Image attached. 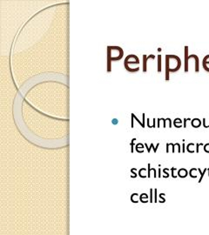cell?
I'll use <instances>...</instances> for the list:
<instances>
[{"mask_svg":"<svg viewBox=\"0 0 209 235\" xmlns=\"http://www.w3.org/2000/svg\"><path fill=\"white\" fill-rule=\"evenodd\" d=\"M181 68V59L178 56L166 54V79L168 81L170 79V73L176 72Z\"/></svg>","mask_w":209,"mask_h":235,"instance_id":"1","label":"cell"},{"mask_svg":"<svg viewBox=\"0 0 209 235\" xmlns=\"http://www.w3.org/2000/svg\"><path fill=\"white\" fill-rule=\"evenodd\" d=\"M124 56V51L119 46H107V71H111V62L119 61Z\"/></svg>","mask_w":209,"mask_h":235,"instance_id":"2","label":"cell"},{"mask_svg":"<svg viewBox=\"0 0 209 235\" xmlns=\"http://www.w3.org/2000/svg\"><path fill=\"white\" fill-rule=\"evenodd\" d=\"M132 65H139V58L134 54H130L125 58V61H124V65L126 71H129L131 68Z\"/></svg>","mask_w":209,"mask_h":235,"instance_id":"3","label":"cell"},{"mask_svg":"<svg viewBox=\"0 0 209 235\" xmlns=\"http://www.w3.org/2000/svg\"><path fill=\"white\" fill-rule=\"evenodd\" d=\"M155 56L153 54H149L148 56L143 55V72L147 71V61L149 59H154Z\"/></svg>","mask_w":209,"mask_h":235,"instance_id":"4","label":"cell"},{"mask_svg":"<svg viewBox=\"0 0 209 235\" xmlns=\"http://www.w3.org/2000/svg\"><path fill=\"white\" fill-rule=\"evenodd\" d=\"M131 116H132V123H131V127L132 128H133L134 127V120H136V121L138 122L139 124L140 125V126L142 127V128H145V122H143V121H140L139 119L137 118V117L135 116V114L134 113H132L131 114Z\"/></svg>","mask_w":209,"mask_h":235,"instance_id":"5","label":"cell"},{"mask_svg":"<svg viewBox=\"0 0 209 235\" xmlns=\"http://www.w3.org/2000/svg\"><path fill=\"white\" fill-rule=\"evenodd\" d=\"M191 58H194V61H195V72H199V58L196 54H191L190 56H188V60L191 59Z\"/></svg>","mask_w":209,"mask_h":235,"instance_id":"6","label":"cell"},{"mask_svg":"<svg viewBox=\"0 0 209 235\" xmlns=\"http://www.w3.org/2000/svg\"><path fill=\"white\" fill-rule=\"evenodd\" d=\"M188 46H185V72L188 71Z\"/></svg>","mask_w":209,"mask_h":235,"instance_id":"7","label":"cell"},{"mask_svg":"<svg viewBox=\"0 0 209 235\" xmlns=\"http://www.w3.org/2000/svg\"><path fill=\"white\" fill-rule=\"evenodd\" d=\"M178 177L181 178V179H185V178L187 177V175L189 174V172L185 168H181V169L178 170Z\"/></svg>","mask_w":209,"mask_h":235,"instance_id":"8","label":"cell"},{"mask_svg":"<svg viewBox=\"0 0 209 235\" xmlns=\"http://www.w3.org/2000/svg\"><path fill=\"white\" fill-rule=\"evenodd\" d=\"M191 125L194 128H199L201 125V120L198 118H195V119L191 120Z\"/></svg>","mask_w":209,"mask_h":235,"instance_id":"9","label":"cell"},{"mask_svg":"<svg viewBox=\"0 0 209 235\" xmlns=\"http://www.w3.org/2000/svg\"><path fill=\"white\" fill-rule=\"evenodd\" d=\"M173 125H174V127L176 128H181L183 127V121L179 118H176L173 122Z\"/></svg>","mask_w":209,"mask_h":235,"instance_id":"10","label":"cell"},{"mask_svg":"<svg viewBox=\"0 0 209 235\" xmlns=\"http://www.w3.org/2000/svg\"><path fill=\"white\" fill-rule=\"evenodd\" d=\"M175 147H176V145H175V144H174V143H166V153L170 152V148H171V149H172V152H173V153H174V152H175Z\"/></svg>","mask_w":209,"mask_h":235,"instance_id":"11","label":"cell"},{"mask_svg":"<svg viewBox=\"0 0 209 235\" xmlns=\"http://www.w3.org/2000/svg\"><path fill=\"white\" fill-rule=\"evenodd\" d=\"M145 145V146L146 147V149H147V152H151V149L152 148H153V152H157V150H158V148H159V143H158V144L156 145V146H153V144H151V145L150 146H148L147 145V144L145 143V144H144Z\"/></svg>","mask_w":209,"mask_h":235,"instance_id":"12","label":"cell"},{"mask_svg":"<svg viewBox=\"0 0 209 235\" xmlns=\"http://www.w3.org/2000/svg\"><path fill=\"white\" fill-rule=\"evenodd\" d=\"M186 151L188 152H190V153H194V152H195V144H194V143H189L187 145H186Z\"/></svg>","mask_w":209,"mask_h":235,"instance_id":"13","label":"cell"},{"mask_svg":"<svg viewBox=\"0 0 209 235\" xmlns=\"http://www.w3.org/2000/svg\"><path fill=\"white\" fill-rule=\"evenodd\" d=\"M139 201L141 203H147L149 202V198L146 193H141L139 195Z\"/></svg>","mask_w":209,"mask_h":235,"instance_id":"14","label":"cell"},{"mask_svg":"<svg viewBox=\"0 0 209 235\" xmlns=\"http://www.w3.org/2000/svg\"><path fill=\"white\" fill-rule=\"evenodd\" d=\"M138 175L140 178H142V179H145V178L147 177V171H146L145 168H141L138 172Z\"/></svg>","mask_w":209,"mask_h":235,"instance_id":"15","label":"cell"},{"mask_svg":"<svg viewBox=\"0 0 209 235\" xmlns=\"http://www.w3.org/2000/svg\"><path fill=\"white\" fill-rule=\"evenodd\" d=\"M198 169H196V168H192L190 171H189V176L191 178H193V179H196L197 177H198Z\"/></svg>","mask_w":209,"mask_h":235,"instance_id":"16","label":"cell"},{"mask_svg":"<svg viewBox=\"0 0 209 235\" xmlns=\"http://www.w3.org/2000/svg\"><path fill=\"white\" fill-rule=\"evenodd\" d=\"M144 146H145V145L144 144H142V143H138V144L136 145V147H135L136 152H139V153H143V152H144V150H143Z\"/></svg>","mask_w":209,"mask_h":235,"instance_id":"17","label":"cell"},{"mask_svg":"<svg viewBox=\"0 0 209 235\" xmlns=\"http://www.w3.org/2000/svg\"><path fill=\"white\" fill-rule=\"evenodd\" d=\"M131 201L133 203H138L139 201V193H133L131 196Z\"/></svg>","mask_w":209,"mask_h":235,"instance_id":"18","label":"cell"},{"mask_svg":"<svg viewBox=\"0 0 209 235\" xmlns=\"http://www.w3.org/2000/svg\"><path fill=\"white\" fill-rule=\"evenodd\" d=\"M198 172H199V173L200 174V177H199V181L198 182L199 183H200L202 181V180H203V178H204V175H205V173L207 172V168H205L204 169V171L203 172H201V170L199 169V168H198Z\"/></svg>","mask_w":209,"mask_h":235,"instance_id":"19","label":"cell"},{"mask_svg":"<svg viewBox=\"0 0 209 235\" xmlns=\"http://www.w3.org/2000/svg\"><path fill=\"white\" fill-rule=\"evenodd\" d=\"M171 175H172V178L173 179H176V178L178 177V170H177V168H175V167H172L171 169Z\"/></svg>","mask_w":209,"mask_h":235,"instance_id":"20","label":"cell"},{"mask_svg":"<svg viewBox=\"0 0 209 235\" xmlns=\"http://www.w3.org/2000/svg\"><path fill=\"white\" fill-rule=\"evenodd\" d=\"M170 171H171V170L168 169V168H164L163 171H162V172H163V173H164L163 178H165V179H166V178H168L169 176H170V174H169V172H170Z\"/></svg>","mask_w":209,"mask_h":235,"instance_id":"21","label":"cell"},{"mask_svg":"<svg viewBox=\"0 0 209 235\" xmlns=\"http://www.w3.org/2000/svg\"><path fill=\"white\" fill-rule=\"evenodd\" d=\"M158 72L161 71V54L158 55Z\"/></svg>","mask_w":209,"mask_h":235,"instance_id":"22","label":"cell"},{"mask_svg":"<svg viewBox=\"0 0 209 235\" xmlns=\"http://www.w3.org/2000/svg\"><path fill=\"white\" fill-rule=\"evenodd\" d=\"M131 172H132V174H131V178H132V179H135V178L138 176V173H137V169H136V168H133V169H131Z\"/></svg>","mask_w":209,"mask_h":235,"instance_id":"23","label":"cell"},{"mask_svg":"<svg viewBox=\"0 0 209 235\" xmlns=\"http://www.w3.org/2000/svg\"><path fill=\"white\" fill-rule=\"evenodd\" d=\"M165 196H166V194H165V193H160V194L159 195V203H165V202H166V199H165Z\"/></svg>","mask_w":209,"mask_h":235,"instance_id":"24","label":"cell"},{"mask_svg":"<svg viewBox=\"0 0 209 235\" xmlns=\"http://www.w3.org/2000/svg\"><path fill=\"white\" fill-rule=\"evenodd\" d=\"M136 139H137L136 138H133V139H132V141H131L130 145H131V152H132V153H133V151H134V148H133V147H134V145H135L134 144V142L136 141Z\"/></svg>","mask_w":209,"mask_h":235,"instance_id":"25","label":"cell"},{"mask_svg":"<svg viewBox=\"0 0 209 235\" xmlns=\"http://www.w3.org/2000/svg\"><path fill=\"white\" fill-rule=\"evenodd\" d=\"M202 64H205V65H207V66L209 65V54H208V55H207L204 58H203Z\"/></svg>","mask_w":209,"mask_h":235,"instance_id":"26","label":"cell"},{"mask_svg":"<svg viewBox=\"0 0 209 235\" xmlns=\"http://www.w3.org/2000/svg\"><path fill=\"white\" fill-rule=\"evenodd\" d=\"M203 145H204V144H203V143H198V144H196V145H195V149H196V151H195V152H196V153H199V147H200V146H203Z\"/></svg>","mask_w":209,"mask_h":235,"instance_id":"27","label":"cell"},{"mask_svg":"<svg viewBox=\"0 0 209 235\" xmlns=\"http://www.w3.org/2000/svg\"><path fill=\"white\" fill-rule=\"evenodd\" d=\"M149 202L153 203V189L151 188L150 189V198H149Z\"/></svg>","mask_w":209,"mask_h":235,"instance_id":"28","label":"cell"},{"mask_svg":"<svg viewBox=\"0 0 209 235\" xmlns=\"http://www.w3.org/2000/svg\"><path fill=\"white\" fill-rule=\"evenodd\" d=\"M192 119H190V118H186V119H183V127L184 128H186V123H187V121H191Z\"/></svg>","mask_w":209,"mask_h":235,"instance_id":"29","label":"cell"},{"mask_svg":"<svg viewBox=\"0 0 209 235\" xmlns=\"http://www.w3.org/2000/svg\"><path fill=\"white\" fill-rule=\"evenodd\" d=\"M203 149H204V152H207V153H209V143H207L206 145H204V147H203Z\"/></svg>","mask_w":209,"mask_h":235,"instance_id":"30","label":"cell"},{"mask_svg":"<svg viewBox=\"0 0 209 235\" xmlns=\"http://www.w3.org/2000/svg\"><path fill=\"white\" fill-rule=\"evenodd\" d=\"M157 196H158V195H157V189H154V202L155 203L159 201V200H157Z\"/></svg>","mask_w":209,"mask_h":235,"instance_id":"31","label":"cell"},{"mask_svg":"<svg viewBox=\"0 0 209 235\" xmlns=\"http://www.w3.org/2000/svg\"><path fill=\"white\" fill-rule=\"evenodd\" d=\"M203 126L205 127V128H209V124H207L206 123V119H203Z\"/></svg>","mask_w":209,"mask_h":235,"instance_id":"32","label":"cell"},{"mask_svg":"<svg viewBox=\"0 0 209 235\" xmlns=\"http://www.w3.org/2000/svg\"><path fill=\"white\" fill-rule=\"evenodd\" d=\"M202 66H203V68H204L205 71L209 72V66H207V65H205V64H202Z\"/></svg>","mask_w":209,"mask_h":235,"instance_id":"33","label":"cell"},{"mask_svg":"<svg viewBox=\"0 0 209 235\" xmlns=\"http://www.w3.org/2000/svg\"><path fill=\"white\" fill-rule=\"evenodd\" d=\"M176 144V145H177V147H178V152L179 153H180V152H182V151H181V146H180V145L179 144V143H175Z\"/></svg>","mask_w":209,"mask_h":235,"instance_id":"34","label":"cell"},{"mask_svg":"<svg viewBox=\"0 0 209 235\" xmlns=\"http://www.w3.org/2000/svg\"><path fill=\"white\" fill-rule=\"evenodd\" d=\"M112 124H113V125H117V124H119V120H118L117 119H113L112 120Z\"/></svg>","mask_w":209,"mask_h":235,"instance_id":"35","label":"cell"},{"mask_svg":"<svg viewBox=\"0 0 209 235\" xmlns=\"http://www.w3.org/2000/svg\"><path fill=\"white\" fill-rule=\"evenodd\" d=\"M159 175H158V177L159 178H160L161 177V172H162V171H161V169H160V165H159Z\"/></svg>","mask_w":209,"mask_h":235,"instance_id":"36","label":"cell"},{"mask_svg":"<svg viewBox=\"0 0 209 235\" xmlns=\"http://www.w3.org/2000/svg\"><path fill=\"white\" fill-rule=\"evenodd\" d=\"M161 119H162V121H163V127L164 128H166V119H162L161 118Z\"/></svg>","mask_w":209,"mask_h":235,"instance_id":"37","label":"cell"},{"mask_svg":"<svg viewBox=\"0 0 209 235\" xmlns=\"http://www.w3.org/2000/svg\"><path fill=\"white\" fill-rule=\"evenodd\" d=\"M181 145H182V152H185V151H186V145H185V144H182Z\"/></svg>","mask_w":209,"mask_h":235,"instance_id":"38","label":"cell"},{"mask_svg":"<svg viewBox=\"0 0 209 235\" xmlns=\"http://www.w3.org/2000/svg\"><path fill=\"white\" fill-rule=\"evenodd\" d=\"M207 174H208V177H209V168H207Z\"/></svg>","mask_w":209,"mask_h":235,"instance_id":"39","label":"cell"}]
</instances>
